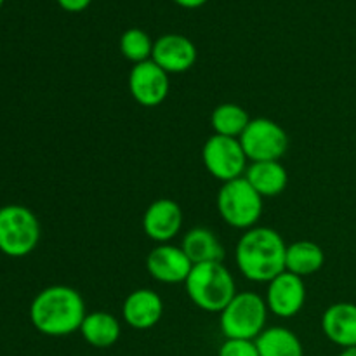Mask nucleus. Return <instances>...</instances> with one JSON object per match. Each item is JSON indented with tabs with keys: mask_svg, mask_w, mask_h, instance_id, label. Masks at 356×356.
I'll return each instance as SVG.
<instances>
[{
	"mask_svg": "<svg viewBox=\"0 0 356 356\" xmlns=\"http://www.w3.org/2000/svg\"><path fill=\"white\" fill-rule=\"evenodd\" d=\"M287 243L280 233L266 226L247 229L236 243L235 257L240 273L256 284H270L285 271Z\"/></svg>",
	"mask_w": 356,
	"mask_h": 356,
	"instance_id": "nucleus-1",
	"label": "nucleus"
},
{
	"mask_svg": "<svg viewBox=\"0 0 356 356\" xmlns=\"http://www.w3.org/2000/svg\"><path fill=\"white\" fill-rule=\"evenodd\" d=\"M86 315L82 296L68 285L44 289L30 305L31 323L38 332L49 337H65L80 330Z\"/></svg>",
	"mask_w": 356,
	"mask_h": 356,
	"instance_id": "nucleus-2",
	"label": "nucleus"
},
{
	"mask_svg": "<svg viewBox=\"0 0 356 356\" xmlns=\"http://www.w3.org/2000/svg\"><path fill=\"white\" fill-rule=\"evenodd\" d=\"M184 287L191 302L209 313H221L236 296L235 278L222 263L195 264Z\"/></svg>",
	"mask_w": 356,
	"mask_h": 356,
	"instance_id": "nucleus-3",
	"label": "nucleus"
},
{
	"mask_svg": "<svg viewBox=\"0 0 356 356\" xmlns=\"http://www.w3.org/2000/svg\"><path fill=\"white\" fill-rule=\"evenodd\" d=\"M266 301L256 292H236L221 312L219 327L226 339L256 341L266 327Z\"/></svg>",
	"mask_w": 356,
	"mask_h": 356,
	"instance_id": "nucleus-4",
	"label": "nucleus"
},
{
	"mask_svg": "<svg viewBox=\"0 0 356 356\" xmlns=\"http://www.w3.org/2000/svg\"><path fill=\"white\" fill-rule=\"evenodd\" d=\"M40 242V222L24 205L0 207V252L9 257H24Z\"/></svg>",
	"mask_w": 356,
	"mask_h": 356,
	"instance_id": "nucleus-5",
	"label": "nucleus"
},
{
	"mask_svg": "<svg viewBox=\"0 0 356 356\" xmlns=\"http://www.w3.org/2000/svg\"><path fill=\"white\" fill-rule=\"evenodd\" d=\"M218 211L222 221L236 229H250L263 214V197L245 177L222 183L218 193Z\"/></svg>",
	"mask_w": 356,
	"mask_h": 356,
	"instance_id": "nucleus-6",
	"label": "nucleus"
},
{
	"mask_svg": "<svg viewBox=\"0 0 356 356\" xmlns=\"http://www.w3.org/2000/svg\"><path fill=\"white\" fill-rule=\"evenodd\" d=\"M249 162H280L289 149V136L270 118H252L238 138Z\"/></svg>",
	"mask_w": 356,
	"mask_h": 356,
	"instance_id": "nucleus-7",
	"label": "nucleus"
},
{
	"mask_svg": "<svg viewBox=\"0 0 356 356\" xmlns=\"http://www.w3.org/2000/svg\"><path fill=\"white\" fill-rule=\"evenodd\" d=\"M202 160L212 177L221 183L238 179L245 176L247 159L242 145L235 138H225V136H211L202 148Z\"/></svg>",
	"mask_w": 356,
	"mask_h": 356,
	"instance_id": "nucleus-8",
	"label": "nucleus"
},
{
	"mask_svg": "<svg viewBox=\"0 0 356 356\" xmlns=\"http://www.w3.org/2000/svg\"><path fill=\"white\" fill-rule=\"evenodd\" d=\"M169 89V73L163 72L155 61L148 59L132 66L129 73V90L138 104L145 108L159 106L167 99Z\"/></svg>",
	"mask_w": 356,
	"mask_h": 356,
	"instance_id": "nucleus-9",
	"label": "nucleus"
},
{
	"mask_svg": "<svg viewBox=\"0 0 356 356\" xmlns=\"http://www.w3.org/2000/svg\"><path fill=\"white\" fill-rule=\"evenodd\" d=\"M264 301H266L268 312L280 318H292L301 312L306 302L305 280L298 275L284 271L268 284Z\"/></svg>",
	"mask_w": 356,
	"mask_h": 356,
	"instance_id": "nucleus-10",
	"label": "nucleus"
},
{
	"mask_svg": "<svg viewBox=\"0 0 356 356\" xmlns=\"http://www.w3.org/2000/svg\"><path fill=\"white\" fill-rule=\"evenodd\" d=\"M146 270L160 284H184L193 270V263L181 247L160 243L146 257Z\"/></svg>",
	"mask_w": 356,
	"mask_h": 356,
	"instance_id": "nucleus-11",
	"label": "nucleus"
},
{
	"mask_svg": "<svg viewBox=\"0 0 356 356\" xmlns=\"http://www.w3.org/2000/svg\"><path fill=\"white\" fill-rule=\"evenodd\" d=\"M183 226V211L179 204L170 198L155 200L143 216V229L149 240L156 243H169L176 238Z\"/></svg>",
	"mask_w": 356,
	"mask_h": 356,
	"instance_id": "nucleus-12",
	"label": "nucleus"
},
{
	"mask_svg": "<svg viewBox=\"0 0 356 356\" xmlns=\"http://www.w3.org/2000/svg\"><path fill=\"white\" fill-rule=\"evenodd\" d=\"M152 61H155L167 73H184L193 68L197 61V47L184 35H162L153 44Z\"/></svg>",
	"mask_w": 356,
	"mask_h": 356,
	"instance_id": "nucleus-13",
	"label": "nucleus"
},
{
	"mask_svg": "<svg viewBox=\"0 0 356 356\" xmlns=\"http://www.w3.org/2000/svg\"><path fill=\"white\" fill-rule=\"evenodd\" d=\"M125 323L136 330H148L155 327L163 316V301L149 289L131 292L122 306Z\"/></svg>",
	"mask_w": 356,
	"mask_h": 356,
	"instance_id": "nucleus-14",
	"label": "nucleus"
},
{
	"mask_svg": "<svg viewBox=\"0 0 356 356\" xmlns=\"http://www.w3.org/2000/svg\"><path fill=\"white\" fill-rule=\"evenodd\" d=\"M322 330L330 343L341 348L356 346V305L336 302L322 316Z\"/></svg>",
	"mask_w": 356,
	"mask_h": 356,
	"instance_id": "nucleus-15",
	"label": "nucleus"
},
{
	"mask_svg": "<svg viewBox=\"0 0 356 356\" xmlns=\"http://www.w3.org/2000/svg\"><path fill=\"white\" fill-rule=\"evenodd\" d=\"M250 186L263 198L278 197L289 184L287 169L280 162H252L245 170Z\"/></svg>",
	"mask_w": 356,
	"mask_h": 356,
	"instance_id": "nucleus-16",
	"label": "nucleus"
},
{
	"mask_svg": "<svg viewBox=\"0 0 356 356\" xmlns=\"http://www.w3.org/2000/svg\"><path fill=\"white\" fill-rule=\"evenodd\" d=\"M181 249L193 263V266L204 263H222L225 259V247L221 245L218 236L207 228L190 229L184 235Z\"/></svg>",
	"mask_w": 356,
	"mask_h": 356,
	"instance_id": "nucleus-17",
	"label": "nucleus"
},
{
	"mask_svg": "<svg viewBox=\"0 0 356 356\" xmlns=\"http://www.w3.org/2000/svg\"><path fill=\"white\" fill-rule=\"evenodd\" d=\"M80 334L87 344L104 350V348H111L120 339L122 327L120 322L110 313L94 312L86 315L80 327Z\"/></svg>",
	"mask_w": 356,
	"mask_h": 356,
	"instance_id": "nucleus-18",
	"label": "nucleus"
},
{
	"mask_svg": "<svg viewBox=\"0 0 356 356\" xmlns=\"http://www.w3.org/2000/svg\"><path fill=\"white\" fill-rule=\"evenodd\" d=\"M325 263V254L322 247L309 240H299V242L287 245V256H285V271L294 273L298 277H308L322 270Z\"/></svg>",
	"mask_w": 356,
	"mask_h": 356,
	"instance_id": "nucleus-19",
	"label": "nucleus"
},
{
	"mask_svg": "<svg viewBox=\"0 0 356 356\" xmlns=\"http://www.w3.org/2000/svg\"><path fill=\"white\" fill-rule=\"evenodd\" d=\"M259 356H305V348L292 330L285 327H270L256 339Z\"/></svg>",
	"mask_w": 356,
	"mask_h": 356,
	"instance_id": "nucleus-20",
	"label": "nucleus"
},
{
	"mask_svg": "<svg viewBox=\"0 0 356 356\" xmlns=\"http://www.w3.org/2000/svg\"><path fill=\"white\" fill-rule=\"evenodd\" d=\"M250 120L252 118H249V113L235 103L219 104L212 111L211 117V124L216 134L235 139H238L243 134V131H245Z\"/></svg>",
	"mask_w": 356,
	"mask_h": 356,
	"instance_id": "nucleus-21",
	"label": "nucleus"
},
{
	"mask_svg": "<svg viewBox=\"0 0 356 356\" xmlns=\"http://www.w3.org/2000/svg\"><path fill=\"white\" fill-rule=\"evenodd\" d=\"M153 44L155 42H152L146 31L139 30V28H131V30L124 31V35L120 37V52L125 59L139 65V63L152 59Z\"/></svg>",
	"mask_w": 356,
	"mask_h": 356,
	"instance_id": "nucleus-22",
	"label": "nucleus"
},
{
	"mask_svg": "<svg viewBox=\"0 0 356 356\" xmlns=\"http://www.w3.org/2000/svg\"><path fill=\"white\" fill-rule=\"evenodd\" d=\"M219 356H259L256 341L226 339L219 348Z\"/></svg>",
	"mask_w": 356,
	"mask_h": 356,
	"instance_id": "nucleus-23",
	"label": "nucleus"
},
{
	"mask_svg": "<svg viewBox=\"0 0 356 356\" xmlns=\"http://www.w3.org/2000/svg\"><path fill=\"white\" fill-rule=\"evenodd\" d=\"M90 2L92 0H58L59 6L68 13H82L83 9L90 6Z\"/></svg>",
	"mask_w": 356,
	"mask_h": 356,
	"instance_id": "nucleus-24",
	"label": "nucleus"
},
{
	"mask_svg": "<svg viewBox=\"0 0 356 356\" xmlns=\"http://www.w3.org/2000/svg\"><path fill=\"white\" fill-rule=\"evenodd\" d=\"M176 3H179L181 7H186V9H197V7L204 6L207 0H174Z\"/></svg>",
	"mask_w": 356,
	"mask_h": 356,
	"instance_id": "nucleus-25",
	"label": "nucleus"
},
{
	"mask_svg": "<svg viewBox=\"0 0 356 356\" xmlns=\"http://www.w3.org/2000/svg\"><path fill=\"white\" fill-rule=\"evenodd\" d=\"M339 356H356V346L353 348H343Z\"/></svg>",
	"mask_w": 356,
	"mask_h": 356,
	"instance_id": "nucleus-26",
	"label": "nucleus"
},
{
	"mask_svg": "<svg viewBox=\"0 0 356 356\" xmlns=\"http://www.w3.org/2000/svg\"><path fill=\"white\" fill-rule=\"evenodd\" d=\"M2 3H3V0H0V7H2Z\"/></svg>",
	"mask_w": 356,
	"mask_h": 356,
	"instance_id": "nucleus-27",
	"label": "nucleus"
}]
</instances>
